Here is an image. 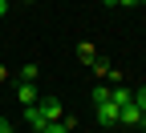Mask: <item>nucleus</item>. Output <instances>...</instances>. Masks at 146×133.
Here are the masks:
<instances>
[{
    "label": "nucleus",
    "mask_w": 146,
    "mask_h": 133,
    "mask_svg": "<svg viewBox=\"0 0 146 133\" xmlns=\"http://www.w3.org/2000/svg\"><path fill=\"white\" fill-rule=\"evenodd\" d=\"M0 133H16V129H12V121H4V117H0Z\"/></svg>",
    "instance_id": "obj_12"
},
{
    "label": "nucleus",
    "mask_w": 146,
    "mask_h": 133,
    "mask_svg": "<svg viewBox=\"0 0 146 133\" xmlns=\"http://www.w3.org/2000/svg\"><path fill=\"white\" fill-rule=\"evenodd\" d=\"M8 4H16V0H8Z\"/></svg>",
    "instance_id": "obj_18"
},
{
    "label": "nucleus",
    "mask_w": 146,
    "mask_h": 133,
    "mask_svg": "<svg viewBox=\"0 0 146 133\" xmlns=\"http://www.w3.org/2000/svg\"><path fill=\"white\" fill-rule=\"evenodd\" d=\"M73 125H77L73 117H61V121H49V125H45V133H73Z\"/></svg>",
    "instance_id": "obj_6"
},
{
    "label": "nucleus",
    "mask_w": 146,
    "mask_h": 133,
    "mask_svg": "<svg viewBox=\"0 0 146 133\" xmlns=\"http://www.w3.org/2000/svg\"><path fill=\"white\" fill-rule=\"evenodd\" d=\"M138 4H146V0H138Z\"/></svg>",
    "instance_id": "obj_17"
},
{
    "label": "nucleus",
    "mask_w": 146,
    "mask_h": 133,
    "mask_svg": "<svg viewBox=\"0 0 146 133\" xmlns=\"http://www.w3.org/2000/svg\"><path fill=\"white\" fill-rule=\"evenodd\" d=\"M118 121H122V125H146V113L130 101V105H122V109H118Z\"/></svg>",
    "instance_id": "obj_3"
},
{
    "label": "nucleus",
    "mask_w": 146,
    "mask_h": 133,
    "mask_svg": "<svg viewBox=\"0 0 146 133\" xmlns=\"http://www.w3.org/2000/svg\"><path fill=\"white\" fill-rule=\"evenodd\" d=\"M41 133H45V129H41Z\"/></svg>",
    "instance_id": "obj_19"
},
{
    "label": "nucleus",
    "mask_w": 146,
    "mask_h": 133,
    "mask_svg": "<svg viewBox=\"0 0 146 133\" xmlns=\"http://www.w3.org/2000/svg\"><path fill=\"white\" fill-rule=\"evenodd\" d=\"M89 101H94V105H102V101H110V85H98L94 93H89Z\"/></svg>",
    "instance_id": "obj_8"
},
{
    "label": "nucleus",
    "mask_w": 146,
    "mask_h": 133,
    "mask_svg": "<svg viewBox=\"0 0 146 133\" xmlns=\"http://www.w3.org/2000/svg\"><path fill=\"white\" fill-rule=\"evenodd\" d=\"M36 73H41L36 65H25V69H21V81H36Z\"/></svg>",
    "instance_id": "obj_10"
},
{
    "label": "nucleus",
    "mask_w": 146,
    "mask_h": 133,
    "mask_svg": "<svg viewBox=\"0 0 146 133\" xmlns=\"http://www.w3.org/2000/svg\"><path fill=\"white\" fill-rule=\"evenodd\" d=\"M94 113H98V121H102V125H118V105H114V101L94 105Z\"/></svg>",
    "instance_id": "obj_4"
},
{
    "label": "nucleus",
    "mask_w": 146,
    "mask_h": 133,
    "mask_svg": "<svg viewBox=\"0 0 146 133\" xmlns=\"http://www.w3.org/2000/svg\"><path fill=\"white\" fill-rule=\"evenodd\" d=\"M4 12H8V0H0V16H4Z\"/></svg>",
    "instance_id": "obj_15"
},
{
    "label": "nucleus",
    "mask_w": 146,
    "mask_h": 133,
    "mask_svg": "<svg viewBox=\"0 0 146 133\" xmlns=\"http://www.w3.org/2000/svg\"><path fill=\"white\" fill-rule=\"evenodd\" d=\"M4 81H8V69H4V65H0V85H4Z\"/></svg>",
    "instance_id": "obj_14"
},
{
    "label": "nucleus",
    "mask_w": 146,
    "mask_h": 133,
    "mask_svg": "<svg viewBox=\"0 0 146 133\" xmlns=\"http://www.w3.org/2000/svg\"><path fill=\"white\" fill-rule=\"evenodd\" d=\"M118 4H122V8H134V4H138V0H118Z\"/></svg>",
    "instance_id": "obj_13"
},
{
    "label": "nucleus",
    "mask_w": 146,
    "mask_h": 133,
    "mask_svg": "<svg viewBox=\"0 0 146 133\" xmlns=\"http://www.w3.org/2000/svg\"><path fill=\"white\" fill-rule=\"evenodd\" d=\"M134 105H138V109L146 113V89H134Z\"/></svg>",
    "instance_id": "obj_11"
},
{
    "label": "nucleus",
    "mask_w": 146,
    "mask_h": 133,
    "mask_svg": "<svg viewBox=\"0 0 146 133\" xmlns=\"http://www.w3.org/2000/svg\"><path fill=\"white\" fill-rule=\"evenodd\" d=\"M36 113H41L45 121H61L65 113H61V101H53V97H41L36 101Z\"/></svg>",
    "instance_id": "obj_1"
},
{
    "label": "nucleus",
    "mask_w": 146,
    "mask_h": 133,
    "mask_svg": "<svg viewBox=\"0 0 146 133\" xmlns=\"http://www.w3.org/2000/svg\"><path fill=\"white\" fill-rule=\"evenodd\" d=\"M106 4H118V0H106Z\"/></svg>",
    "instance_id": "obj_16"
},
{
    "label": "nucleus",
    "mask_w": 146,
    "mask_h": 133,
    "mask_svg": "<svg viewBox=\"0 0 146 133\" xmlns=\"http://www.w3.org/2000/svg\"><path fill=\"white\" fill-rule=\"evenodd\" d=\"M77 56H81L85 65H94V61H98V52H94V45H77Z\"/></svg>",
    "instance_id": "obj_7"
},
{
    "label": "nucleus",
    "mask_w": 146,
    "mask_h": 133,
    "mask_svg": "<svg viewBox=\"0 0 146 133\" xmlns=\"http://www.w3.org/2000/svg\"><path fill=\"white\" fill-rule=\"evenodd\" d=\"M25 125H29V133H41L49 121L41 117V113H36V105H29V109H25Z\"/></svg>",
    "instance_id": "obj_5"
},
{
    "label": "nucleus",
    "mask_w": 146,
    "mask_h": 133,
    "mask_svg": "<svg viewBox=\"0 0 146 133\" xmlns=\"http://www.w3.org/2000/svg\"><path fill=\"white\" fill-rule=\"evenodd\" d=\"M16 101H21L25 109L41 101V93H36V81H21V85H16Z\"/></svg>",
    "instance_id": "obj_2"
},
{
    "label": "nucleus",
    "mask_w": 146,
    "mask_h": 133,
    "mask_svg": "<svg viewBox=\"0 0 146 133\" xmlns=\"http://www.w3.org/2000/svg\"><path fill=\"white\" fill-rule=\"evenodd\" d=\"M110 69H114V65H110V61H102V56L94 61V73H98V77H110Z\"/></svg>",
    "instance_id": "obj_9"
}]
</instances>
